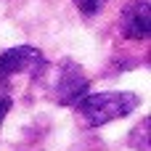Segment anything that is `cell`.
<instances>
[{"label":"cell","mask_w":151,"mask_h":151,"mask_svg":"<svg viewBox=\"0 0 151 151\" xmlns=\"http://www.w3.org/2000/svg\"><path fill=\"white\" fill-rule=\"evenodd\" d=\"M122 35L130 40H146L151 35V5L149 0H133L122 8L119 16Z\"/></svg>","instance_id":"cell-4"},{"label":"cell","mask_w":151,"mask_h":151,"mask_svg":"<svg viewBox=\"0 0 151 151\" xmlns=\"http://www.w3.org/2000/svg\"><path fill=\"white\" fill-rule=\"evenodd\" d=\"M130 146L138 151H151V141H149V119H141L138 127L130 133Z\"/></svg>","instance_id":"cell-5"},{"label":"cell","mask_w":151,"mask_h":151,"mask_svg":"<svg viewBox=\"0 0 151 151\" xmlns=\"http://www.w3.org/2000/svg\"><path fill=\"white\" fill-rule=\"evenodd\" d=\"M74 5H77V11L82 16H96L106 5V0H74Z\"/></svg>","instance_id":"cell-6"},{"label":"cell","mask_w":151,"mask_h":151,"mask_svg":"<svg viewBox=\"0 0 151 151\" xmlns=\"http://www.w3.org/2000/svg\"><path fill=\"white\" fill-rule=\"evenodd\" d=\"M138 96L135 93H125V90H111V93H96V96H85L77 104V111L82 117V122L88 127H101L106 122L122 119L130 111H135L138 106Z\"/></svg>","instance_id":"cell-1"},{"label":"cell","mask_w":151,"mask_h":151,"mask_svg":"<svg viewBox=\"0 0 151 151\" xmlns=\"http://www.w3.org/2000/svg\"><path fill=\"white\" fill-rule=\"evenodd\" d=\"M8 111H11V98L8 96H0V125H3V119H5Z\"/></svg>","instance_id":"cell-7"},{"label":"cell","mask_w":151,"mask_h":151,"mask_svg":"<svg viewBox=\"0 0 151 151\" xmlns=\"http://www.w3.org/2000/svg\"><path fill=\"white\" fill-rule=\"evenodd\" d=\"M42 74L48 77V96L61 106H77L88 96L90 82H88L85 72L80 69V64H74V61H61L50 72L45 66Z\"/></svg>","instance_id":"cell-2"},{"label":"cell","mask_w":151,"mask_h":151,"mask_svg":"<svg viewBox=\"0 0 151 151\" xmlns=\"http://www.w3.org/2000/svg\"><path fill=\"white\" fill-rule=\"evenodd\" d=\"M45 66H48L45 56L32 45H16V48H8L0 53V80L19 77V74L40 77Z\"/></svg>","instance_id":"cell-3"}]
</instances>
